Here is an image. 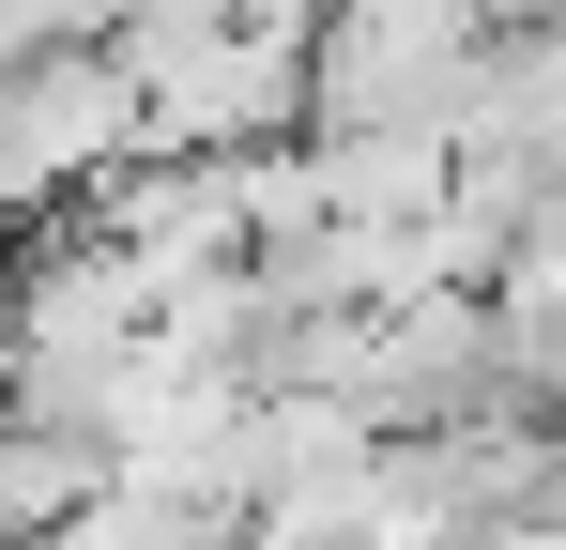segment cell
Listing matches in <instances>:
<instances>
[{
    "label": "cell",
    "instance_id": "cell-1",
    "mask_svg": "<svg viewBox=\"0 0 566 550\" xmlns=\"http://www.w3.org/2000/svg\"><path fill=\"white\" fill-rule=\"evenodd\" d=\"M15 199H62L77 169H138L154 154V77L123 46H15Z\"/></svg>",
    "mask_w": 566,
    "mask_h": 550
},
{
    "label": "cell",
    "instance_id": "cell-2",
    "mask_svg": "<svg viewBox=\"0 0 566 550\" xmlns=\"http://www.w3.org/2000/svg\"><path fill=\"white\" fill-rule=\"evenodd\" d=\"M107 474H123V444H107V429H46V413H15V458H0V536L77 520Z\"/></svg>",
    "mask_w": 566,
    "mask_h": 550
}]
</instances>
